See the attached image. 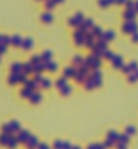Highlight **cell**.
<instances>
[{
	"label": "cell",
	"instance_id": "1",
	"mask_svg": "<svg viewBox=\"0 0 138 149\" xmlns=\"http://www.w3.org/2000/svg\"><path fill=\"white\" fill-rule=\"evenodd\" d=\"M4 51H6V47L0 45V54H1V52H4Z\"/></svg>",
	"mask_w": 138,
	"mask_h": 149
},
{
	"label": "cell",
	"instance_id": "2",
	"mask_svg": "<svg viewBox=\"0 0 138 149\" xmlns=\"http://www.w3.org/2000/svg\"><path fill=\"white\" fill-rule=\"evenodd\" d=\"M0 40H1V38H0Z\"/></svg>",
	"mask_w": 138,
	"mask_h": 149
}]
</instances>
